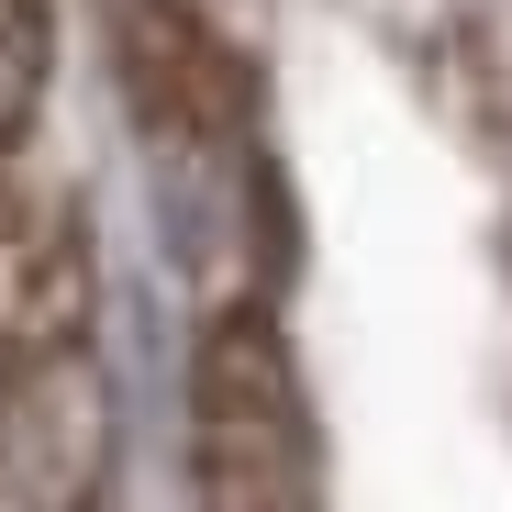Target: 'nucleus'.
<instances>
[{"label":"nucleus","instance_id":"obj_4","mask_svg":"<svg viewBox=\"0 0 512 512\" xmlns=\"http://www.w3.org/2000/svg\"><path fill=\"white\" fill-rule=\"evenodd\" d=\"M0 512H112V401L101 357H67L0 412Z\"/></svg>","mask_w":512,"mask_h":512},{"label":"nucleus","instance_id":"obj_2","mask_svg":"<svg viewBox=\"0 0 512 512\" xmlns=\"http://www.w3.org/2000/svg\"><path fill=\"white\" fill-rule=\"evenodd\" d=\"M101 23H112V78H123L145 145L179 156L212 190L245 179L256 167V78L201 23V0H101Z\"/></svg>","mask_w":512,"mask_h":512},{"label":"nucleus","instance_id":"obj_5","mask_svg":"<svg viewBox=\"0 0 512 512\" xmlns=\"http://www.w3.org/2000/svg\"><path fill=\"white\" fill-rule=\"evenodd\" d=\"M45 67H56V12L45 0H0V201H12V156L45 112Z\"/></svg>","mask_w":512,"mask_h":512},{"label":"nucleus","instance_id":"obj_1","mask_svg":"<svg viewBox=\"0 0 512 512\" xmlns=\"http://www.w3.org/2000/svg\"><path fill=\"white\" fill-rule=\"evenodd\" d=\"M190 501L201 512H323V423L268 301H223L190 346Z\"/></svg>","mask_w":512,"mask_h":512},{"label":"nucleus","instance_id":"obj_3","mask_svg":"<svg viewBox=\"0 0 512 512\" xmlns=\"http://www.w3.org/2000/svg\"><path fill=\"white\" fill-rule=\"evenodd\" d=\"M90 357V245L56 201H0V412Z\"/></svg>","mask_w":512,"mask_h":512}]
</instances>
